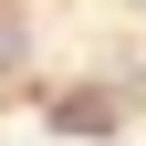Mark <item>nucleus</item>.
Returning a JSON list of instances; mask_svg holds the SVG:
<instances>
[{
    "label": "nucleus",
    "instance_id": "f257e3e1",
    "mask_svg": "<svg viewBox=\"0 0 146 146\" xmlns=\"http://www.w3.org/2000/svg\"><path fill=\"white\" fill-rule=\"evenodd\" d=\"M104 125H115L104 94H63V104H52V136H104Z\"/></svg>",
    "mask_w": 146,
    "mask_h": 146
}]
</instances>
